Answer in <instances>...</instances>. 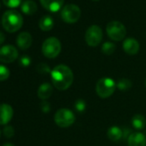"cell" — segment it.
Returning <instances> with one entry per match:
<instances>
[{
  "mask_svg": "<svg viewBox=\"0 0 146 146\" xmlns=\"http://www.w3.org/2000/svg\"><path fill=\"white\" fill-rule=\"evenodd\" d=\"M51 79L57 90L64 91L70 87L74 80V76L70 67L64 64H58L52 70Z\"/></svg>",
  "mask_w": 146,
  "mask_h": 146,
  "instance_id": "6da1fadb",
  "label": "cell"
},
{
  "mask_svg": "<svg viewBox=\"0 0 146 146\" xmlns=\"http://www.w3.org/2000/svg\"><path fill=\"white\" fill-rule=\"evenodd\" d=\"M23 24V18L21 13L17 11H7L2 17V25L9 33H15Z\"/></svg>",
  "mask_w": 146,
  "mask_h": 146,
  "instance_id": "7a4b0ae2",
  "label": "cell"
},
{
  "mask_svg": "<svg viewBox=\"0 0 146 146\" xmlns=\"http://www.w3.org/2000/svg\"><path fill=\"white\" fill-rule=\"evenodd\" d=\"M116 88V83L113 79L110 78H102L96 83V92L99 97L106 99L110 97L114 93Z\"/></svg>",
  "mask_w": 146,
  "mask_h": 146,
  "instance_id": "3957f363",
  "label": "cell"
},
{
  "mask_svg": "<svg viewBox=\"0 0 146 146\" xmlns=\"http://www.w3.org/2000/svg\"><path fill=\"white\" fill-rule=\"evenodd\" d=\"M41 50L45 57L54 58L61 52V43L56 37H49L43 42Z\"/></svg>",
  "mask_w": 146,
  "mask_h": 146,
  "instance_id": "277c9868",
  "label": "cell"
},
{
  "mask_svg": "<svg viewBox=\"0 0 146 146\" xmlns=\"http://www.w3.org/2000/svg\"><path fill=\"white\" fill-rule=\"evenodd\" d=\"M75 114L67 108L58 109L54 115V121L56 125L62 128H66L72 125L75 122Z\"/></svg>",
  "mask_w": 146,
  "mask_h": 146,
  "instance_id": "5b68a950",
  "label": "cell"
},
{
  "mask_svg": "<svg viewBox=\"0 0 146 146\" xmlns=\"http://www.w3.org/2000/svg\"><path fill=\"white\" fill-rule=\"evenodd\" d=\"M107 34L111 40L120 41L125 38L126 35V29L120 22L113 21L107 25Z\"/></svg>",
  "mask_w": 146,
  "mask_h": 146,
  "instance_id": "8992f818",
  "label": "cell"
},
{
  "mask_svg": "<svg viewBox=\"0 0 146 146\" xmlns=\"http://www.w3.org/2000/svg\"><path fill=\"white\" fill-rule=\"evenodd\" d=\"M81 17V10L78 6L70 4L66 5L61 10V18L67 23H75Z\"/></svg>",
  "mask_w": 146,
  "mask_h": 146,
  "instance_id": "52a82bcc",
  "label": "cell"
},
{
  "mask_svg": "<svg viewBox=\"0 0 146 146\" xmlns=\"http://www.w3.org/2000/svg\"><path fill=\"white\" fill-rule=\"evenodd\" d=\"M102 40V30L97 25L90 26L85 33L86 43L92 47L97 46Z\"/></svg>",
  "mask_w": 146,
  "mask_h": 146,
  "instance_id": "ba28073f",
  "label": "cell"
},
{
  "mask_svg": "<svg viewBox=\"0 0 146 146\" xmlns=\"http://www.w3.org/2000/svg\"><path fill=\"white\" fill-rule=\"evenodd\" d=\"M18 57L17 49L11 45H6L0 48V62L11 63L14 62Z\"/></svg>",
  "mask_w": 146,
  "mask_h": 146,
  "instance_id": "9c48e42d",
  "label": "cell"
},
{
  "mask_svg": "<svg viewBox=\"0 0 146 146\" xmlns=\"http://www.w3.org/2000/svg\"><path fill=\"white\" fill-rule=\"evenodd\" d=\"M13 117V108L11 105L0 104V125H7Z\"/></svg>",
  "mask_w": 146,
  "mask_h": 146,
  "instance_id": "30bf717a",
  "label": "cell"
},
{
  "mask_svg": "<svg viewBox=\"0 0 146 146\" xmlns=\"http://www.w3.org/2000/svg\"><path fill=\"white\" fill-rule=\"evenodd\" d=\"M128 146H146V137L139 131L132 132L127 138Z\"/></svg>",
  "mask_w": 146,
  "mask_h": 146,
  "instance_id": "8fae6325",
  "label": "cell"
},
{
  "mask_svg": "<svg viewBox=\"0 0 146 146\" xmlns=\"http://www.w3.org/2000/svg\"><path fill=\"white\" fill-rule=\"evenodd\" d=\"M123 50L129 55H135L139 51V43L134 38H127L123 42Z\"/></svg>",
  "mask_w": 146,
  "mask_h": 146,
  "instance_id": "7c38bea8",
  "label": "cell"
},
{
  "mask_svg": "<svg viewBox=\"0 0 146 146\" xmlns=\"http://www.w3.org/2000/svg\"><path fill=\"white\" fill-rule=\"evenodd\" d=\"M41 5L51 12H57L61 10L64 0H40Z\"/></svg>",
  "mask_w": 146,
  "mask_h": 146,
  "instance_id": "4fadbf2b",
  "label": "cell"
},
{
  "mask_svg": "<svg viewBox=\"0 0 146 146\" xmlns=\"http://www.w3.org/2000/svg\"><path fill=\"white\" fill-rule=\"evenodd\" d=\"M32 36L28 32H22L17 38V44L22 50H26L32 45Z\"/></svg>",
  "mask_w": 146,
  "mask_h": 146,
  "instance_id": "5bb4252c",
  "label": "cell"
},
{
  "mask_svg": "<svg viewBox=\"0 0 146 146\" xmlns=\"http://www.w3.org/2000/svg\"><path fill=\"white\" fill-rule=\"evenodd\" d=\"M52 94V86L48 84V83H44L42 84L39 89H38V97L42 100H46L48 99Z\"/></svg>",
  "mask_w": 146,
  "mask_h": 146,
  "instance_id": "9a60e30c",
  "label": "cell"
},
{
  "mask_svg": "<svg viewBox=\"0 0 146 146\" xmlns=\"http://www.w3.org/2000/svg\"><path fill=\"white\" fill-rule=\"evenodd\" d=\"M123 136H124L123 131L119 126L113 125V126H111L108 130V137L111 141H113V142L119 141Z\"/></svg>",
  "mask_w": 146,
  "mask_h": 146,
  "instance_id": "2e32d148",
  "label": "cell"
},
{
  "mask_svg": "<svg viewBox=\"0 0 146 146\" xmlns=\"http://www.w3.org/2000/svg\"><path fill=\"white\" fill-rule=\"evenodd\" d=\"M37 5L32 0H26L22 4L21 10L26 15H34L37 11Z\"/></svg>",
  "mask_w": 146,
  "mask_h": 146,
  "instance_id": "e0dca14e",
  "label": "cell"
},
{
  "mask_svg": "<svg viewBox=\"0 0 146 146\" xmlns=\"http://www.w3.org/2000/svg\"><path fill=\"white\" fill-rule=\"evenodd\" d=\"M54 25L53 19L50 16H44L39 22V27L42 31H50Z\"/></svg>",
  "mask_w": 146,
  "mask_h": 146,
  "instance_id": "ac0fdd59",
  "label": "cell"
},
{
  "mask_svg": "<svg viewBox=\"0 0 146 146\" xmlns=\"http://www.w3.org/2000/svg\"><path fill=\"white\" fill-rule=\"evenodd\" d=\"M131 124L137 130H143L146 125V119L141 114H136L131 119Z\"/></svg>",
  "mask_w": 146,
  "mask_h": 146,
  "instance_id": "d6986e66",
  "label": "cell"
},
{
  "mask_svg": "<svg viewBox=\"0 0 146 146\" xmlns=\"http://www.w3.org/2000/svg\"><path fill=\"white\" fill-rule=\"evenodd\" d=\"M116 86L120 91H127L131 88L132 84L127 78H121L118 81V83L116 84Z\"/></svg>",
  "mask_w": 146,
  "mask_h": 146,
  "instance_id": "ffe728a7",
  "label": "cell"
},
{
  "mask_svg": "<svg viewBox=\"0 0 146 146\" xmlns=\"http://www.w3.org/2000/svg\"><path fill=\"white\" fill-rule=\"evenodd\" d=\"M115 45L112 42H109V41H107L105 42L102 46V52L106 54V55H111L115 51Z\"/></svg>",
  "mask_w": 146,
  "mask_h": 146,
  "instance_id": "44dd1931",
  "label": "cell"
},
{
  "mask_svg": "<svg viewBox=\"0 0 146 146\" xmlns=\"http://www.w3.org/2000/svg\"><path fill=\"white\" fill-rule=\"evenodd\" d=\"M9 77H10L9 69L5 65L0 64V81H5L8 79Z\"/></svg>",
  "mask_w": 146,
  "mask_h": 146,
  "instance_id": "7402d4cb",
  "label": "cell"
},
{
  "mask_svg": "<svg viewBox=\"0 0 146 146\" xmlns=\"http://www.w3.org/2000/svg\"><path fill=\"white\" fill-rule=\"evenodd\" d=\"M75 109L78 113H84L86 109V102L82 99H78L75 102Z\"/></svg>",
  "mask_w": 146,
  "mask_h": 146,
  "instance_id": "603a6c76",
  "label": "cell"
},
{
  "mask_svg": "<svg viewBox=\"0 0 146 146\" xmlns=\"http://www.w3.org/2000/svg\"><path fill=\"white\" fill-rule=\"evenodd\" d=\"M3 2L5 5V6H7V7L17 8L21 5L22 0H3Z\"/></svg>",
  "mask_w": 146,
  "mask_h": 146,
  "instance_id": "cb8c5ba5",
  "label": "cell"
},
{
  "mask_svg": "<svg viewBox=\"0 0 146 146\" xmlns=\"http://www.w3.org/2000/svg\"><path fill=\"white\" fill-rule=\"evenodd\" d=\"M37 70L40 73H41V74H46V73H49V72L52 71L50 70V67L46 64H45V63H40V64H38Z\"/></svg>",
  "mask_w": 146,
  "mask_h": 146,
  "instance_id": "d4e9b609",
  "label": "cell"
},
{
  "mask_svg": "<svg viewBox=\"0 0 146 146\" xmlns=\"http://www.w3.org/2000/svg\"><path fill=\"white\" fill-rule=\"evenodd\" d=\"M15 134V130L13 128V126L11 125H5V128H4V135L8 137V138H11L14 136Z\"/></svg>",
  "mask_w": 146,
  "mask_h": 146,
  "instance_id": "484cf974",
  "label": "cell"
},
{
  "mask_svg": "<svg viewBox=\"0 0 146 146\" xmlns=\"http://www.w3.org/2000/svg\"><path fill=\"white\" fill-rule=\"evenodd\" d=\"M31 63V58L28 56V55H23L21 58H20V64L21 65L27 67Z\"/></svg>",
  "mask_w": 146,
  "mask_h": 146,
  "instance_id": "4316f807",
  "label": "cell"
},
{
  "mask_svg": "<svg viewBox=\"0 0 146 146\" xmlns=\"http://www.w3.org/2000/svg\"><path fill=\"white\" fill-rule=\"evenodd\" d=\"M40 108H41V110L43 113H48L51 109V107H50V104L46 102H44L41 103L40 105Z\"/></svg>",
  "mask_w": 146,
  "mask_h": 146,
  "instance_id": "83f0119b",
  "label": "cell"
},
{
  "mask_svg": "<svg viewBox=\"0 0 146 146\" xmlns=\"http://www.w3.org/2000/svg\"><path fill=\"white\" fill-rule=\"evenodd\" d=\"M5 40V35H4L1 31H0V45L4 43Z\"/></svg>",
  "mask_w": 146,
  "mask_h": 146,
  "instance_id": "f1b7e54d",
  "label": "cell"
},
{
  "mask_svg": "<svg viewBox=\"0 0 146 146\" xmlns=\"http://www.w3.org/2000/svg\"><path fill=\"white\" fill-rule=\"evenodd\" d=\"M3 146H15L13 143H5Z\"/></svg>",
  "mask_w": 146,
  "mask_h": 146,
  "instance_id": "f546056e",
  "label": "cell"
},
{
  "mask_svg": "<svg viewBox=\"0 0 146 146\" xmlns=\"http://www.w3.org/2000/svg\"><path fill=\"white\" fill-rule=\"evenodd\" d=\"M93 1H99V0H93Z\"/></svg>",
  "mask_w": 146,
  "mask_h": 146,
  "instance_id": "4dcf8cb0",
  "label": "cell"
},
{
  "mask_svg": "<svg viewBox=\"0 0 146 146\" xmlns=\"http://www.w3.org/2000/svg\"><path fill=\"white\" fill-rule=\"evenodd\" d=\"M145 86H146V80H145Z\"/></svg>",
  "mask_w": 146,
  "mask_h": 146,
  "instance_id": "1f68e13d",
  "label": "cell"
}]
</instances>
